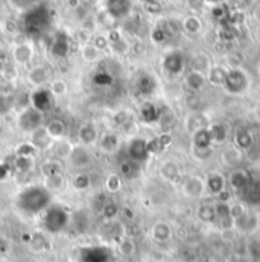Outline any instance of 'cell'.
Segmentation results:
<instances>
[{
	"instance_id": "obj_2",
	"label": "cell",
	"mask_w": 260,
	"mask_h": 262,
	"mask_svg": "<svg viewBox=\"0 0 260 262\" xmlns=\"http://www.w3.org/2000/svg\"><path fill=\"white\" fill-rule=\"evenodd\" d=\"M44 227L48 232L51 233H58L61 230H64L68 224V213L65 212L63 207L58 206H49L44 212V218H43Z\"/></svg>"
},
{
	"instance_id": "obj_41",
	"label": "cell",
	"mask_w": 260,
	"mask_h": 262,
	"mask_svg": "<svg viewBox=\"0 0 260 262\" xmlns=\"http://www.w3.org/2000/svg\"><path fill=\"white\" fill-rule=\"evenodd\" d=\"M256 168H257V171H259V174H260V159H259V162H257V165H256Z\"/></svg>"
},
{
	"instance_id": "obj_22",
	"label": "cell",
	"mask_w": 260,
	"mask_h": 262,
	"mask_svg": "<svg viewBox=\"0 0 260 262\" xmlns=\"http://www.w3.org/2000/svg\"><path fill=\"white\" fill-rule=\"evenodd\" d=\"M172 137L169 133H163L160 134L158 137L152 139V140H148V148H149V154H158L161 151H164L169 143H171Z\"/></svg>"
},
{
	"instance_id": "obj_5",
	"label": "cell",
	"mask_w": 260,
	"mask_h": 262,
	"mask_svg": "<svg viewBox=\"0 0 260 262\" xmlns=\"http://www.w3.org/2000/svg\"><path fill=\"white\" fill-rule=\"evenodd\" d=\"M180 186H181V191L183 194L187 196V198H194V200H199L207 194L205 191V182H204V177L201 176H186L181 179L180 182Z\"/></svg>"
},
{
	"instance_id": "obj_12",
	"label": "cell",
	"mask_w": 260,
	"mask_h": 262,
	"mask_svg": "<svg viewBox=\"0 0 260 262\" xmlns=\"http://www.w3.org/2000/svg\"><path fill=\"white\" fill-rule=\"evenodd\" d=\"M158 172H160V177L164 182H169V183H180L181 179H183L181 166L175 160H164L160 165V171Z\"/></svg>"
},
{
	"instance_id": "obj_3",
	"label": "cell",
	"mask_w": 260,
	"mask_h": 262,
	"mask_svg": "<svg viewBox=\"0 0 260 262\" xmlns=\"http://www.w3.org/2000/svg\"><path fill=\"white\" fill-rule=\"evenodd\" d=\"M248 85H250V82H248L247 75L239 69L228 70L225 75L224 84H222L224 90L233 96H238V95H242L244 92H247Z\"/></svg>"
},
{
	"instance_id": "obj_31",
	"label": "cell",
	"mask_w": 260,
	"mask_h": 262,
	"mask_svg": "<svg viewBox=\"0 0 260 262\" xmlns=\"http://www.w3.org/2000/svg\"><path fill=\"white\" fill-rule=\"evenodd\" d=\"M29 79L32 81V84L41 85V84H44V81L48 79V73H46V70H44L43 67H37V69H34V70L31 72Z\"/></svg>"
},
{
	"instance_id": "obj_24",
	"label": "cell",
	"mask_w": 260,
	"mask_h": 262,
	"mask_svg": "<svg viewBox=\"0 0 260 262\" xmlns=\"http://www.w3.org/2000/svg\"><path fill=\"white\" fill-rule=\"evenodd\" d=\"M79 140L82 143V146L85 145H93L98 142V131L91 125H82L79 130Z\"/></svg>"
},
{
	"instance_id": "obj_17",
	"label": "cell",
	"mask_w": 260,
	"mask_h": 262,
	"mask_svg": "<svg viewBox=\"0 0 260 262\" xmlns=\"http://www.w3.org/2000/svg\"><path fill=\"white\" fill-rule=\"evenodd\" d=\"M164 69L168 73L171 75H180L183 72V67H184V60H183V55L180 52H172L169 54L166 58H164Z\"/></svg>"
},
{
	"instance_id": "obj_28",
	"label": "cell",
	"mask_w": 260,
	"mask_h": 262,
	"mask_svg": "<svg viewBox=\"0 0 260 262\" xmlns=\"http://www.w3.org/2000/svg\"><path fill=\"white\" fill-rule=\"evenodd\" d=\"M68 52V40L65 35H60L55 41H54V46H52V54L57 55V57H65Z\"/></svg>"
},
{
	"instance_id": "obj_7",
	"label": "cell",
	"mask_w": 260,
	"mask_h": 262,
	"mask_svg": "<svg viewBox=\"0 0 260 262\" xmlns=\"http://www.w3.org/2000/svg\"><path fill=\"white\" fill-rule=\"evenodd\" d=\"M49 21V12L44 8H35L28 12L25 18V25L29 34H40Z\"/></svg>"
},
{
	"instance_id": "obj_39",
	"label": "cell",
	"mask_w": 260,
	"mask_h": 262,
	"mask_svg": "<svg viewBox=\"0 0 260 262\" xmlns=\"http://www.w3.org/2000/svg\"><path fill=\"white\" fill-rule=\"evenodd\" d=\"M117 212H119V209L114 206V203H108L107 206H105V209H104V215L107 216V218H114L116 215H117Z\"/></svg>"
},
{
	"instance_id": "obj_40",
	"label": "cell",
	"mask_w": 260,
	"mask_h": 262,
	"mask_svg": "<svg viewBox=\"0 0 260 262\" xmlns=\"http://www.w3.org/2000/svg\"><path fill=\"white\" fill-rule=\"evenodd\" d=\"M121 249H122V252H124L125 255H131V253H134V250H135L132 241H130V239H125V241L122 243Z\"/></svg>"
},
{
	"instance_id": "obj_36",
	"label": "cell",
	"mask_w": 260,
	"mask_h": 262,
	"mask_svg": "<svg viewBox=\"0 0 260 262\" xmlns=\"http://www.w3.org/2000/svg\"><path fill=\"white\" fill-rule=\"evenodd\" d=\"M225 75H227V72L224 69H221V67L211 69V72H210V81H211V84L222 85L224 84V79H225Z\"/></svg>"
},
{
	"instance_id": "obj_21",
	"label": "cell",
	"mask_w": 260,
	"mask_h": 262,
	"mask_svg": "<svg viewBox=\"0 0 260 262\" xmlns=\"http://www.w3.org/2000/svg\"><path fill=\"white\" fill-rule=\"evenodd\" d=\"M110 258L104 247H90L82 252V262H107Z\"/></svg>"
},
{
	"instance_id": "obj_18",
	"label": "cell",
	"mask_w": 260,
	"mask_h": 262,
	"mask_svg": "<svg viewBox=\"0 0 260 262\" xmlns=\"http://www.w3.org/2000/svg\"><path fill=\"white\" fill-rule=\"evenodd\" d=\"M32 101H34V108L38 110L40 113H44L52 105V93L49 90L40 89L34 93Z\"/></svg>"
},
{
	"instance_id": "obj_27",
	"label": "cell",
	"mask_w": 260,
	"mask_h": 262,
	"mask_svg": "<svg viewBox=\"0 0 260 262\" xmlns=\"http://www.w3.org/2000/svg\"><path fill=\"white\" fill-rule=\"evenodd\" d=\"M38 154V148L32 143V142H26L21 143L17 149H15V156L17 157H28V159H35V156Z\"/></svg>"
},
{
	"instance_id": "obj_32",
	"label": "cell",
	"mask_w": 260,
	"mask_h": 262,
	"mask_svg": "<svg viewBox=\"0 0 260 262\" xmlns=\"http://www.w3.org/2000/svg\"><path fill=\"white\" fill-rule=\"evenodd\" d=\"M72 185H73V188L76 191H84V189H87L90 186V177L87 174H82V172L76 174L73 182H72Z\"/></svg>"
},
{
	"instance_id": "obj_29",
	"label": "cell",
	"mask_w": 260,
	"mask_h": 262,
	"mask_svg": "<svg viewBox=\"0 0 260 262\" xmlns=\"http://www.w3.org/2000/svg\"><path fill=\"white\" fill-rule=\"evenodd\" d=\"M241 154H242V152H241L239 149H236L234 146H231V148H228L227 151L222 152V159H224L225 165L234 166V165H238V162L241 160Z\"/></svg>"
},
{
	"instance_id": "obj_13",
	"label": "cell",
	"mask_w": 260,
	"mask_h": 262,
	"mask_svg": "<svg viewBox=\"0 0 260 262\" xmlns=\"http://www.w3.org/2000/svg\"><path fill=\"white\" fill-rule=\"evenodd\" d=\"M195 216L204 224H215V223H218L215 201H201L196 206Z\"/></svg>"
},
{
	"instance_id": "obj_35",
	"label": "cell",
	"mask_w": 260,
	"mask_h": 262,
	"mask_svg": "<svg viewBox=\"0 0 260 262\" xmlns=\"http://www.w3.org/2000/svg\"><path fill=\"white\" fill-rule=\"evenodd\" d=\"M32 165H34V159H28V157H15V162H14V168L20 172L29 171Z\"/></svg>"
},
{
	"instance_id": "obj_15",
	"label": "cell",
	"mask_w": 260,
	"mask_h": 262,
	"mask_svg": "<svg viewBox=\"0 0 260 262\" xmlns=\"http://www.w3.org/2000/svg\"><path fill=\"white\" fill-rule=\"evenodd\" d=\"M41 116H43V113H40L38 110L29 108L20 116V127L25 131L38 130L40 122H41Z\"/></svg>"
},
{
	"instance_id": "obj_26",
	"label": "cell",
	"mask_w": 260,
	"mask_h": 262,
	"mask_svg": "<svg viewBox=\"0 0 260 262\" xmlns=\"http://www.w3.org/2000/svg\"><path fill=\"white\" fill-rule=\"evenodd\" d=\"M70 157L73 160V163L76 166H84L85 163H88V152L85 151V148L82 145H78L76 148H72V152H70Z\"/></svg>"
},
{
	"instance_id": "obj_23",
	"label": "cell",
	"mask_w": 260,
	"mask_h": 262,
	"mask_svg": "<svg viewBox=\"0 0 260 262\" xmlns=\"http://www.w3.org/2000/svg\"><path fill=\"white\" fill-rule=\"evenodd\" d=\"M204 85H205V76H204L199 70H194V72H191V73L186 76V87H187L191 92L196 93V92L202 90Z\"/></svg>"
},
{
	"instance_id": "obj_11",
	"label": "cell",
	"mask_w": 260,
	"mask_h": 262,
	"mask_svg": "<svg viewBox=\"0 0 260 262\" xmlns=\"http://www.w3.org/2000/svg\"><path fill=\"white\" fill-rule=\"evenodd\" d=\"M239 200L247 206V207H256L260 206V174L259 176H251L248 188L244 191V194L239 196Z\"/></svg>"
},
{
	"instance_id": "obj_38",
	"label": "cell",
	"mask_w": 260,
	"mask_h": 262,
	"mask_svg": "<svg viewBox=\"0 0 260 262\" xmlns=\"http://www.w3.org/2000/svg\"><path fill=\"white\" fill-rule=\"evenodd\" d=\"M84 58L87 60H94L98 58V48L96 46H87L84 49Z\"/></svg>"
},
{
	"instance_id": "obj_10",
	"label": "cell",
	"mask_w": 260,
	"mask_h": 262,
	"mask_svg": "<svg viewBox=\"0 0 260 262\" xmlns=\"http://www.w3.org/2000/svg\"><path fill=\"white\" fill-rule=\"evenodd\" d=\"M128 152V159L135 162V163H143L151 154H149V148H148V140L141 139V137H134L128 143L127 148Z\"/></svg>"
},
{
	"instance_id": "obj_20",
	"label": "cell",
	"mask_w": 260,
	"mask_h": 262,
	"mask_svg": "<svg viewBox=\"0 0 260 262\" xmlns=\"http://www.w3.org/2000/svg\"><path fill=\"white\" fill-rule=\"evenodd\" d=\"M107 8L114 18H121L130 12L131 3L130 0H107Z\"/></svg>"
},
{
	"instance_id": "obj_1",
	"label": "cell",
	"mask_w": 260,
	"mask_h": 262,
	"mask_svg": "<svg viewBox=\"0 0 260 262\" xmlns=\"http://www.w3.org/2000/svg\"><path fill=\"white\" fill-rule=\"evenodd\" d=\"M51 191L40 185H31L25 188L18 195V207L28 213V215H37L41 212H46V209L51 206Z\"/></svg>"
},
{
	"instance_id": "obj_30",
	"label": "cell",
	"mask_w": 260,
	"mask_h": 262,
	"mask_svg": "<svg viewBox=\"0 0 260 262\" xmlns=\"http://www.w3.org/2000/svg\"><path fill=\"white\" fill-rule=\"evenodd\" d=\"M183 26H184V31H186V32H189V34H192V35H196V34L201 31V28H202V25H201L199 18H196V17H194V15L187 17V18L184 20Z\"/></svg>"
},
{
	"instance_id": "obj_37",
	"label": "cell",
	"mask_w": 260,
	"mask_h": 262,
	"mask_svg": "<svg viewBox=\"0 0 260 262\" xmlns=\"http://www.w3.org/2000/svg\"><path fill=\"white\" fill-rule=\"evenodd\" d=\"M122 186V179L116 174H111L107 177V189L110 192H117Z\"/></svg>"
},
{
	"instance_id": "obj_42",
	"label": "cell",
	"mask_w": 260,
	"mask_h": 262,
	"mask_svg": "<svg viewBox=\"0 0 260 262\" xmlns=\"http://www.w3.org/2000/svg\"><path fill=\"white\" fill-rule=\"evenodd\" d=\"M259 218H260V215H259Z\"/></svg>"
},
{
	"instance_id": "obj_6",
	"label": "cell",
	"mask_w": 260,
	"mask_h": 262,
	"mask_svg": "<svg viewBox=\"0 0 260 262\" xmlns=\"http://www.w3.org/2000/svg\"><path fill=\"white\" fill-rule=\"evenodd\" d=\"M251 180V174L244 169V168H233L228 176H227V183H228V189L236 194V195H242L244 191L248 188Z\"/></svg>"
},
{
	"instance_id": "obj_19",
	"label": "cell",
	"mask_w": 260,
	"mask_h": 262,
	"mask_svg": "<svg viewBox=\"0 0 260 262\" xmlns=\"http://www.w3.org/2000/svg\"><path fill=\"white\" fill-rule=\"evenodd\" d=\"M210 137L213 145H222L228 139V127L224 122H213L208 125Z\"/></svg>"
},
{
	"instance_id": "obj_9",
	"label": "cell",
	"mask_w": 260,
	"mask_h": 262,
	"mask_svg": "<svg viewBox=\"0 0 260 262\" xmlns=\"http://www.w3.org/2000/svg\"><path fill=\"white\" fill-rule=\"evenodd\" d=\"M233 146L239 149L241 152H250L256 146L254 133L245 127L236 128L233 131Z\"/></svg>"
},
{
	"instance_id": "obj_25",
	"label": "cell",
	"mask_w": 260,
	"mask_h": 262,
	"mask_svg": "<svg viewBox=\"0 0 260 262\" xmlns=\"http://www.w3.org/2000/svg\"><path fill=\"white\" fill-rule=\"evenodd\" d=\"M48 134L52 137V139H60L65 134V124L63 119H52L48 127H46Z\"/></svg>"
},
{
	"instance_id": "obj_43",
	"label": "cell",
	"mask_w": 260,
	"mask_h": 262,
	"mask_svg": "<svg viewBox=\"0 0 260 262\" xmlns=\"http://www.w3.org/2000/svg\"><path fill=\"white\" fill-rule=\"evenodd\" d=\"M0 262H2V261H0Z\"/></svg>"
},
{
	"instance_id": "obj_8",
	"label": "cell",
	"mask_w": 260,
	"mask_h": 262,
	"mask_svg": "<svg viewBox=\"0 0 260 262\" xmlns=\"http://www.w3.org/2000/svg\"><path fill=\"white\" fill-rule=\"evenodd\" d=\"M233 227L234 230L241 232V233H254L260 229V218L259 215L253 210H247L242 216H239L238 220L233 221Z\"/></svg>"
},
{
	"instance_id": "obj_14",
	"label": "cell",
	"mask_w": 260,
	"mask_h": 262,
	"mask_svg": "<svg viewBox=\"0 0 260 262\" xmlns=\"http://www.w3.org/2000/svg\"><path fill=\"white\" fill-rule=\"evenodd\" d=\"M192 149H196V151L213 149V142L210 137L208 125L192 133Z\"/></svg>"
},
{
	"instance_id": "obj_34",
	"label": "cell",
	"mask_w": 260,
	"mask_h": 262,
	"mask_svg": "<svg viewBox=\"0 0 260 262\" xmlns=\"http://www.w3.org/2000/svg\"><path fill=\"white\" fill-rule=\"evenodd\" d=\"M14 58L18 61V63H26L29 61L31 58V49L25 45H20L15 51H14Z\"/></svg>"
},
{
	"instance_id": "obj_33",
	"label": "cell",
	"mask_w": 260,
	"mask_h": 262,
	"mask_svg": "<svg viewBox=\"0 0 260 262\" xmlns=\"http://www.w3.org/2000/svg\"><path fill=\"white\" fill-rule=\"evenodd\" d=\"M137 165H138V163H135V162H132V160L128 159V162L122 163V166H121L122 176H124V177H127V179H132V177H135V176H137V172H138Z\"/></svg>"
},
{
	"instance_id": "obj_4",
	"label": "cell",
	"mask_w": 260,
	"mask_h": 262,
	"mask_svg": "<svg viewBox=\"0 0 260 262\" xmlns=\"http://www.w3.org/2000/svg\"><path fill=\"white\" fill-rule=\"evenodd\" d=\"M205 191L210 196H213L215 200H218L221 195H224L225 192H228V183H227V177L219 172V171H210L205 177Z\"/></svg>"
},
{
	"instance_id": "obj_16",
	"label": "cell",
	"mask_w": 260,
	"mask_h": 262,
	"mask_svg": "<svg viewBox=\"0 0 260 262\" xmlns=\"http://www.w3.org/2000/svg\"><path fill=\"white\" fill-rule=\"evenodd\" d=\"M151 236L155 243L164 244L172 238V227L166 221H158L151 229Z\"/></svg>"
}]
</instances>
